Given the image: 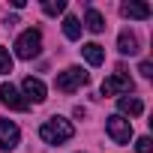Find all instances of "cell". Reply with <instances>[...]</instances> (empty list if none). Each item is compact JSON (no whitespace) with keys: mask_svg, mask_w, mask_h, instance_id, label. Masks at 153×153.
<instances>
[{"mask_svg":"<svg viewBox=\"0 0 153 153\" xmlns=\"http://www.w3.org/2000/svg\"><path fill=\"white\" fill-rule=\"evenodd\" d=\"M72 135H75V129H72V123L66 117H51L39 126V138L45 144H66Z\"/></svg>","mask_w":153,"mask_h":153,"instance_id":"1","label":"cell"},{"mask_svg":"<svg viewBox=\"0 0 153 153\" xmlns=\"http://www.w3.org/2000/svg\"><path fill=\"white\" fill-rule=\"evenodd\" d=\"M87 78H90V75H87L81 66H69V69L57 72V78H54V87H57L60 93H75V90H81V87L87 84Z\"/></svg>","mask_w":153,"mask_h":153,"instance_id":"2","label":"cell"},{"mask_svg":"<svg viewBox=\"0 0 153 153\" xmlns=\"http://www.w3.org/2000/svg\"><path fill=\"white\" fill-rule=\"evenodd\" d=\"M42 51V33L39 30H24L18 39H15V54L21 57V60H33L36 54Z\"/></svg>","mask_w":153,"mask_h":153,"instance_id":"3","label":"cell"},{"mask_svg":"<svg viewBox=\"0 0 153 153\" xmlns=\"http://www.w3.org/2000/svg\"><path fill=\"white\" fill-rule=\"evenodd\" d=\"M132 78H129V72L120 66L111 78H105L102 81V96H117V93H132Z\"/></svg>","mask_w":153,"mask_h":153,"instance_id":"4","label":"cell"},{"mask_svg":"<svg viewBox=\"0 0 153 153\" xmlns=\"http://www.w3.org/2000/svg\"><path fill=\"white\" fill-rule=\"evenodd\" d=\"M105 129H108L114 144H129V138H132V123L126 117H120V114H111L105 120Z\"/></svg>","mask_w":153,"mask_h":153,"instance_id":"5","label":"cell"},{"mask_svg":"<svg viewBox=\"0 0 153 153\" xmlns=\"http://www.w3.org/2000/svg\"><path fill=\"white\" fill-rule=\"evenodd\" d=\"M21 141V132L12 120H0V150H15Z\"/></svg>","mask_w":153,"mask_h":153,"instance_id":"6","label":"cell"},{"mask_svg":"<svg viewBox=\"0 0 153 153\" xmlns=\"http://www.w3.org/2000/svg\"><path fill=\"white\" fill-rule=\"evenodd\" d=\"M21 90H24V96H27V102H45V84L39 81V78H33V75H27V78L21 81Z\"/></svg>","mask_w":153,"mask_h":153,"instance_id":"7","label":"cell"},{"mask_svg":"<svg viewBox=\"0 0 153 153\" xmlns=\"http://www.w3.org/2000/svg\"><path fill=\"white\" fill-rule=\"evenodd\" d=\"M0 102L9 105V108H15V111H24V108H27V99H21V93H18L9 81L0 84Z\"/></svg>","mask_w":153,"mask_h":153,"instance_id":"8","label":"cell"},{"mask_svg":"<svg viewBox=\"0 0 153 153\" xmlns=\"http://www.w3.org/2000/svg\"><path fill=\"white\" fill-rule=\"evenodd\" d=\"M120 15H123V18H138V21H144V18H150V6H147V3H138V0H129V3L120 6Z\"/></svg>","mask_w":153,"mask_h":153,"instance_id":"9","label":"cell"},{"mask_svg":"<svg viewBox=\"0 0 153 153\" xmlns=\"http://www.w3.org/2000/svg\"><path fill=\"white\" fill-rule=\"evenodd\" d=\"M117 108H120V117H123V114L135 117V114H141V111H144V102H141V99H135V96H120V99H117Z\"/></svg>","mask_w":153,"mask_h":153,"instance_id":"10","label":"cell"},{"mask_svg":"<svg viewBox=\"0 0 153 153\" xmlns=\"http://www.w3.org/2000/svg\"><path fill=\"white\" fill-rule=\"evenodd\" d=\"M117 51L120 54H138V36L129 33V30H123L120 39H117Z\"/></svg>","mask_w":153,"mask_h":153,"instance_id":"11","label":"cell"},{"mask_svg":"<svg viewBox=\"0 0 153 153\" xmlns=\"http://www.w3.org/2000/svg\"><path fill=\"white\" fill-rule=\"evenodd\" d=\"M81 54H84V60H87L90 66H99V63L105 60V51H102V45H96V42L81 45Z\"/></svg>","mask_w":153,"mask_h":153,"instance_id":"12","label":"cell"},{"mask_svg":"<svg viewBox=\"0 0 153 153\" xmlns=\"http://www.w3.org/2000/svg\"><path fill=\"white\" fill-rule=\"evenodd\" d=\"M84 27L90 30V33H102L105 30V18L96 12V9H87V18H84Z\"/></svg>","mask_w":153,"mask_h":153,"instance_id":"13","label":"cell"},{"mask_svg":"<svg viewBox=\"0 0 153 153\" xmlns=\"http://www.w3.org/2000/svg\"><path fill=\"white\" fill-rule=\"evenodd\" d=\"M63 33H66V39H78L81 36V21L75 15H66L63 18Z\"/></svg>","mask_w":153,"mask_h":153,"instance_id":"14","label":"cell"},{"mask_svg":"<svg viewBox=\"0 0 153 153\" xmlns=\"http://www.w3.org/2000/svg\"><path fill=\"white\" fill-rule=\"evenodd\" d=\"M63 9H66V0H45V3H42L45 15H60Z\"/></svg>","mask_w":153,"mask_h":153,"instance_id":"15","label":"cell"},{"mask_svg":"<svg viewBox=\"0 0 153 153\" xmlns=\"http://www.w3.org/2000/svg\"><path fill=\"white\" fill-rule=\"evenodd\" d=\"M0 72H3V75H9V72H12V57L6 54V48H3V45H0Z\"/></svg>","mask_w":153,"mask_h":153,"instance_id":"16","label":"cell"},{"mask_svg":"<svg viewBox=\"0 0 153 153\" xmlns=\"http://www.w3.org/2000/svg\"><path fill=\"white\" fill-rule=\"evenodd\" d=\"M135 150H138V153H153V141L144 135V138H138V141H135Z\"/></svg>","mask_w":153,"mask_h":153,"instance_id":"17","label":"cell"},{"mask_svg":"<svg viewBox=\"0 0 153 153\" xmlns=\"http://www.w3.org/2000/svg\"><path fill=\"white\" fill-rule=\"evenodd\" d=\"M138 72H141V75H144V78H150V75H153V66H150V63H147V60H144V63H141V66H138Z\"/></svg>","mask_w":153,"mask_h":153,"instance_id":"18","label":"cell"}]
</instances>
